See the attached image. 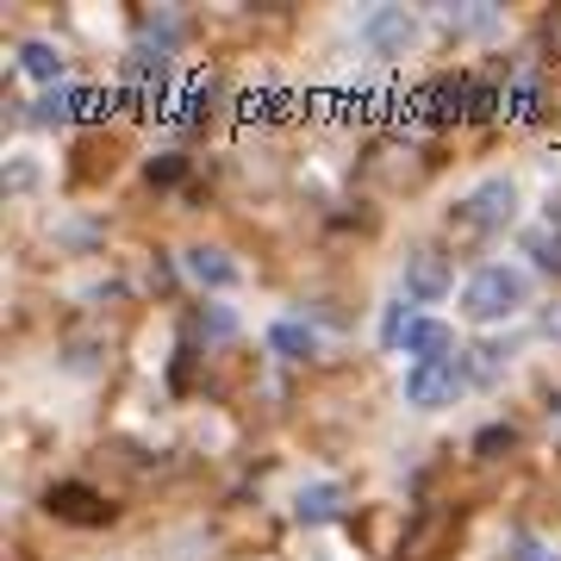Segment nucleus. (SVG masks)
<instances>
[{"instance_id":"obj_1","label":"nucleus","mask_w":561,"mask_h":561,"mask_svg":"<svg viewBox=\"0 0 561 561\" xmlns=\"http://www.w3.org/2000/svg\"><path fill=\"white\" fill-rule=\"evenodd\" d=\"M537 300V280L524 262H481L474 275H461V319L468 324H512L524 306Z\"/></svg>"},{"instance_id":"obj_2","label":"nucleus","mask_w":561,"mask_h":561,"mask_svg":"<svg viewBox=\"0 0 561 561\" xmlns=\"http://www.w3.org/2000/svg\"><path fill=\"white\" fill-rule=\"evenodd\" d=\"M518 206H524L518 175L493 169V175H481L456 206H449V225H461V231H505V225L518 219Z\"/></svg>"},{"instance_id":"obj_3","label":"nucleus","mask_w":561,"mask_h":561,"mask_svg":"<svg viewBox=\"0 0 561 561\" xmlns=\"http://www.w3.org/2000/svg\"><path fill=\"white\" fill-rule=\"evenodd\" d=\"M468 362H405V375H400V400L412 405V412H449V405L468 393Z\"/></svg>"},{"instance_id":"obj_4","label":"nucleus","mask_w":561,"mask_h":561,"mask_svg":"<svg viewBox=\"0 0 561 561\" xmlns=\"http://www.w3.org/2000/svg\"><path fill=\"white\" fill-rule=\"evenodd\" d=\"M356 38L368 57H381V62H400L405 50H419L424 38V20L412 13V7H368L356 20Z\"/></svg>"},{"instance_id":"obj_5","label":"nucleus","mask_w":561,"mask_h":561,"mask_svg":"<svg viewBox=\"0 0 561 561\" xmlns=\"http://www.w3.org/2000/svg\"><path fill=\"white\" fill-rule=\"evenodd\" d=\"M44 512L57 524H69V530H101V524H113V500L94 493L88 481H57L44 493Z\"/></svg>"},{"instance_id":"obj_6","label":"nucleus","mask_w":561,"mask_h":561,"mask_svg":"<svg viewBox=\"0 0 561 561\" xmlns=\"http://www.w3.org/2000/svg\"><path fill=\"white\" fill-rule=\"evenodd\" d=\"M393 350L405 362H449L456 356V324L443 319V312H405Z\"/></svg>"},{"instance_id":"obj_7","label":"nucleus","mask_w":561,"mask_h":561,"mask_svg":"<svg viewBox=\"0 0 561 561\" xmlns=\"http://www.w3.org/2000/svg\"><path fill=\"white\" fill-rule=\"evenodd\" d=\"M181 275L194 280V287H206V294H231L243 280V262L225 243H187L181 250Z\"/></svg>"},{"instance_id":"obj_8","label":"nucleus","mask_w":561,"mask_h":561,"mask_svg":"<svg viewBox=\"0 0 561 561\" xmlns=\"http://www.w3.org/2000/svg\"><path fill=\"white\" fill-rule=\"evenodd\" d=\"M400 287H405V300H424V306H437L443 294H456V268H449V256L443 250H412L400 268Z\"/></svg>"},{"instance_id":"obj_9","label":"nucleus","mask_w":561,"mask_h":561,"mask_svg":"<svg viewBox=\"0 0 561 561\" xmlns=\"http://www.w3.org/2000/svg\"><path fill=\"white\" fill-rule=\"evenodd\" d=\"M13 69H20L38 94H50V88H69V62H62V50L50 38H25L20 50H13Z\"/></svg>"},{"instance_id":"obj_10","label":"nucleus","mask_w":561,"mask_h":561,"mask_svg":"<svg viewBox=\"0 0 561 561\" xmlns=\"http://www.w3.org/2000/svg\"><path fill=\"white\" fill-rule=\"evenodd\" d=\"M474 101V76H437L424 88V125H468Z\"/></svg>"},{"instance_id":"obj_11","label":"nucleus","mask_w":561,"mask_h":561,"mask_svg":"<svg viewBox=\"0 0 561 561\" xmlns=\"http://www.w3.org/2000/svg\"><path fill=\"white\" fill-rule=\"evenodd\" d=\"M343 481H306L300 493H294V518L306 524V530H324V524H337V512H343Z\"/></svg>"},{"instance_id":"obj_12","label":"nucleus","mask_w":561,"mask_h":561,"mask_svg":"<svg viewBox=\"0 0 561 561\" xmlns=\"http://www.w3.org/2000/svg\"><path fill=\"white\" fill-rule=\"evenodd\" d=\"M262 337H268V350H275L280 362H312L319 356V331H312L306 319H268Z\"/></svg>"},{"instance_id":"obj_13","label":"nucleus","mask_w":561,"mask_h":561,"mask_svg":"<svg viewBox=\"0 0 561 561\" xmlns=\"http://www.w3.org/2000/svg\"><path fill=\"white\" fill-rule=\"evenodd\" d=\"M119 81L125 88H162V81H169V50H162V44H131V50H125V62H119Z\"/></svg>"},{"instance_id":"obj_14","label":"nucleus","mask_w":561,"mask_h":561,"mask_svg":"<svg viewBox=\"0 0 561 561\" xmlns=\"http://www.w3.org/2000/svg\"><path fill=\"white\" fill-rule=\"evenodd\" d=\"M44 175H50V157H44L38 144H13L7 150V194L20 201V194H38Z\"/></svg>"},{"instance_id":"obj_15","label":"nucleus","mask_w":561,"mask_h":561,"mask_svg":"<svg viewBox=\"0 0 561 561\" xmlns=\"http://www.w3.org/2000/svg\"><path fill=\"white\" fill-rule=\"evenodd\" d=\"M537 101H542L537 76H530V69H524V76H512V81H505V125H530Z\"/></svg>"},{"instance_id":"obj_16","label":"nucleus","mask_w":561,"mask_h":561,"mask_svg":"<svg viewBox=\"0 0 561 561\" xmlns=\"http://www.w3.org/2000/svg\"><path fill=\"white\" fill-rule=\"evenodd\" d=\"M524 256L549 275H561V231H524Z\"/></svg>"},{"instance_id":"obj_17","label":"nucleus","mask_w":561,"mask_h":561,"mask_svg":"<svg viewBox=\"0 0 561 561\" xmlns=\"http://www.w3.org/2000/svg\"><path fill=\"white\" fill-rule=\"evenodd\" d=\"M181 175H187V157H181V150L144 162V181H150V187H181Z\"/></svg>"},{"instance_id":"obj_18","label":"nucleus","mask_w":561,"mask_h":561,"mask_svg":"<svg viewBox=\"0 0 561 561\" xmlns=\"http://www.w3.org/2000/svg\"><path fill=\"white\" fill-rule=\"evenodd\" d=\"M201 337L206 343H231L238 337V312H231V306H206L201 312Z\"/></svg>"},{"instance_id":"obj_19","label":"nucleus","mask_w":561,"mask_h":561,"mask_svg":"<svg viewBox=\"0 0 561 561\" xmlns=\"http://www.w3.org/2000/svg\"><path fill=\"white\" fill-rule=\"evenodd\" d=\"M505 556L512 561H561V549L556 542H542V537H530V530H518V537L505 542Z\"/></svg>"},{"instance_id":"obj_20","label":"nucleus","mask_w":561,"mask_h":561,"mask_svg":"<svg viewBox=\"0 0 561 561\" xmlns=\"http://www.w3.org/2000/svg\"><path fill=\"white\" fill-rule=\"evenodd\" d=\"M512 443H518V431H512V424H486L481 437H474V456H481V461H493V456H505Z\"/></svg>"}]
</instances>
